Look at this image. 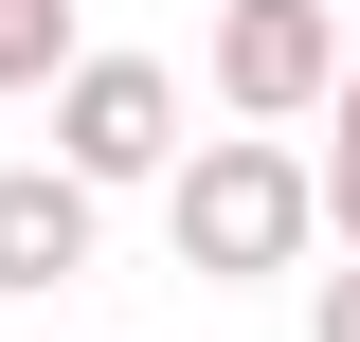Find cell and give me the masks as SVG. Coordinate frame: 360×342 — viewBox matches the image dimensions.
Instances as JSON below:
<instances>
[{"label": "cell", "mask_w": 360, "mask_h": 342, "mask_svg": "<svg viewBox=\"0 0 360 342\" xmlns=\"http://www.w3.org/2000/svg\"><path fill=\"white\" fill-rule=\"evenodd\" d=\"M37 108H54V163H72L90 198H127V180H162V163H180V72H162V54L72 37V72H54Z\"/></svg>", "instance_id": "obj_2"}, {"label": "cell", "mask_w": 360, "mask_h": 342, "mask_svg": "<svg viewBox=\"0 0 360 342\" xmlns=\"http://www.w3.org/2000/svg\"><path fill=\"white\" fill-rule=\"evenodd\" d=\"M72 37H90L72 0H0V90H54V72H72Z\"/></svg>", "instance_id": "obj_6"}, {"label": "cell", "mask_w": 360, "mask_h": 342, "mask_svg": "<svg viewBox=\"0 0 360 342\" xmlns=\"http://www.w3.org/2000/svg\"><path fill=\"white\" fill-rule=\"evenodd\" d=\"M217 127H307L342 72V0H217Z\"/></svg>", "instance_id": "obj_3"}, {"label": "cell", "mask_w": 360, "mask_h": 342, "mask_svg": "<svg viewBox=\"0 0 360 342\" xmlns=\"http://www.w3.org/2000/svg\"><path fill=\"white\" fill-rule=\"evenodd\" d=\"M307 198H324V253H360V54H342V72H324V108H307Z\"/></svg>", "instance_id": "obj_5"}, {"label": "cell", "mask_w": 360, "mask_h": 342, "mask_svg": "<svg viewBox=\"0 0 360 342\" xmlns=\"http://www.w3.org/2000/svg\"><path fill=\"white\" fill-rule=\"evenodd\" d=\"M90 234H108V198H90L72 163H0V306H37L90 270Z\"/></svg>", "instance_id": "obj_4"}, {"label": "cell", "mask_w": 360, "mask_h": 342, "mask_svg": "<svg viewBox=\"0 0 360 342\" xmlns=\"http://www.w3.org/2000/svg\"><path fill=\"white\" fill-rule=\"evenodd\" d=\"M307 342H360V253H342V270H307Z\"/></svg>", "instance_id": "obj_7"}, {"label": "cell", "mask_w": 360, "mask_h": 342, "mask_svg": "<svg viewBox=\"0 0 360 342\" xmlns=\"http://www.w3.org/2000/svg\"><path fill=\"white\" fill-rule=\"evenodd\" d=\"M162 234L198 289H270V270H307L324 253V198H307V144L288 127H217V144H180L162 163Z\"/></svg>", "instance_id": "obj_1"}]
</instances>
